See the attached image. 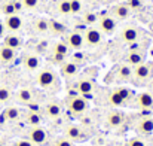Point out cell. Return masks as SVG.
<instances>
[{"label":"cell","mask_w":153,"mask_h":146,"mask_svg":"<svg viewBox=\"0 0 153 146\" xmlns=\"http://www.w3.org/2000/svg\"><path fill=\"white\" fill-rule=\"evenodd\" d=\"M64 137L68 139V140H71L73 143H76V142H83V140H86V139H88V133H86L85 128L80 127V125L68 124V125H65V128H64Z\"/></svg>","instance_id":"1"},{"label":"cell","mask_w":153,"mask_h":146,"mask_svg":"<svg viewBox=\"0 0 153 146\" xmlns=\"http://www.w3.org/2000/svg\"><path fill=\"white\" fill-rule=\"evenodd\" d=\"M97 27L102 34H113L117 28V21L110 13H102V15H98Z\"/></svg>","instance_id":"2"},{"label":"cell","mask_w":153,"mask_h":146,"mask_svg":"<svg viewBox=\"0 0 153 146\" xmlns=\"http://www.w3.org/2000/svg\"><path fill=\"white\" fill-rule=\"evenodd\" d=\"M68 48L71 51H80V49L85 46V39H83V31H77V30H73V31H68L64 34V39H62Z\"/></svg>","instance_id":"3"},{"label":"cell","mask_w":153,"mask_h":146,"mask_svg":"<svg viewBox=\"0 0 153 146\" xmlns=\"http://www.w3.org/2000/svg\"><path fill=\"white\" fill-rule=\"evenodd\" d=\"M83 39H85V45H88L91 48H95L102 42V33L95 25L86 27L85 31H83Z\"/></svg>","instance_id":"4"},{"label":"cell","mask_w":153,"mask_h":146,"mask_svg":"<svg viewBox=\"0 0 153 146\" xmlns=\"http://www.w3.org/2000/svg\"><path fill=\"white\" fill-rule=\"evenodd\" d=\"M68 109L74 115H83L88 110V100L83 96H73L68 98Z\"/></svg>","instance_id":"5"},{"label":"cell","mask_w":153,"mask_h":146,"mask_svg":"<svg viewBox=\"0 0 153 146\" xmlns=\"http://www.w3.org/2000/svg\"><path fill=\"white\" fill-rule=\"evenodd\" d=\"M36 81H37L39 87H42V88H51L56 82V76H55L53 70H51V69H42L37 73Z\"/></svg>","instance_id":"6"},{"label":"cell","mask_w":153,"mask_h":146,"mask_svg":"<svg viewBox=\"0 0 153 146\" xmlns=\"http://www.w3.org/2000/svg\"><path fill=\"white\" fill-rule=\"evenodd\" d=\"M28 140L33 145H43L48 140V131L40 125V127H31L28 131Z\"/></svg>","instance_id":"7"},{"label":"cell","mask_w":153,"mask_h":146,"mask_svg":"<svg viewBox=\"0 0 153 146\" xmlns=\"http://www.w3.org/2000/svg\"><path fill=\"white\" fill-rule=\"evenodd\" d=\"M110 15L116 19V21H123L131 15V7L126 3H117L113 4L110 7Z\"/></svg>","instance_id":"8"},{"label":"cell","mask_w":153,"mask_h":146,"mask_svg":"<svg viewBox=\"0 0 153 146\" xmlns=\"http://www.w3.org/2000/svg\"><path fill=\"white\" fill-rule=\"evenodd\" d=\"M150 76H152V69H150L149 64L143 63V64H138V66L132 67V78H134L137 82H144V81H147Z\"/></svg>","instance_id":"9"},{"label":"cell","mask_w":153,"mask_h":146,"mask_svg":"<svg viewBox=\"0 0 153 146\" xmlns=\"http://www.w3.org/2000/svg\"><path fill=\"white\" fill-rule=\"evenodd\" d=\"M74 90L79 96H83V97H88L94 93V82L88 78H82L76 82L74 85Z\"/></svg>","instance_id":"10"},{"label":"cell","mask_w":153,"mask_h":146,"mask_svg":"<svg viewBox=\"0 0 153 146\" xmlns=\"http://www.w3.org/2000/svg\"><path fill=\"white\" fill-rule=\"evenodd\" d=\"M79 69H80V66H77L74 61L65 60V61L59 66V73H61L65 79H71V78H74V76L79 73Z\"/></svg>","instance_id":"11"},{"label":"cell","mask_w":153,"mask_h":146,"mask_svg":"<svg viewBox=\"0 0 153 146\" xmlns=\"http://www.w3.org/2000/svg\"><path fill=\"white\" fill-rule=\"evenodd\" d=\"M140 37V31L137 27L134 25H126L122 28L120 31V39L125 42V43H135Z\"/></svg>","instance_id":"12"},{"label":"cell","mask_w":153,"mask_h":146,"mask_svg":"<svg viewBox=\"0 0 153 146\" xmlns=\"http://www.w3.org/2000/svg\"><path fill=\"white\" fill-rule=\"evenodd\" d=\"M144 60H146V55H144V52L140 51V49H132V51H129V52L125 55V64H128V66H131V67H135V66H138V64H143Z\"/></svg>","instance_id":"13"},{"label":"cell","mask_w":153,"mask_h":146,"mask_svg":"<svg viewBox=\"0 0 153 146\" xmlns=\"http://www.w3.org/2000/svg\"><path fill=\"white\" fill-rule=\"evenodd\" d=\"M3 22H4L6 30L10 31V33H16V31H19V30L22 28V18H21L18 13H15V15H7Z\"/></svg>","instance_id":"14"},{"label":"cell","mask_w":153,"mask_h":146,"mask_svg":"<svg viewBox=\"0 0 153 146\" xmlns=\"http://www.w3.org/2000/svg\"><path fill=\"white\" fill-rule=\"evenodd\" d=\"M134 103L138 109L150 110V109H153V96L149 93H140L134 97Z\"/></svg>","instance_id":"15"},{"label":"cell","mask_w":153,"mask_h":146,"mask_svg":"<svg viewBox=\"0 0 153 146\" xmlns=\"http://www.w3.org/2000/svg\"><path fill=\"white\" fill-rule=\"evenodd\" d=\"M22 66L30 72H36L40 67V58L36 54H25L22 58Z\"/></svg>","instance_id":"16"},{"label":"cell","mask_w":153,"mask_h":146,"mask_svg":"<svg viewBox=\"0 0 153 146\" xmlns=\"http://www.w3.org/2000/svg\"><path fill=\"white\" fill-rule=\"evenodd\" d=\"M3 45L16 51V49H19L22 46V37H19L16 33H9V34H6L3 37Z\"/></svg>","instance_id":"17"},{"label":"cell","mask_w":153,"mask_h":146,"mask_svg":"<svg viewBox=\"0 0 153 146\" xmlns=\"http://www.w3.org/2000/svg\"><path fill=\"white\" fill-rule=\"evenodd\" d=\"M137 131H138L140 134H144V136L152 134L153 133V118H150V116L141 118V119L137 122Z\"/></svg>","instance_id":"18"},{"label":"cell","mask_w":153,"mask_h":146,"mask_svg":"<svg viewBox=\"0 0 153 146\" xmlns=\"http://www.w3.org/2000/svg\"><path fill=\"white\" fill-rule=\"evenodd\" d=\"M123 119H125V115H123L122 112H119V110H111V112H108V115H107V124H108V127H111V128L120 127V125L123 124Z\"/></svg>","instance_id":"19"},{"label":"cell","mask_w":153,"mask_h":146,"mask_svg":"<svg viewBox=\"0 0 153 146\" xmlns=\"http://www.w3.org/2000/svg\"><path fill=\"white\" fill-rule=\"evenodd\" d=\"M43 112L46 113L48 118L56 119V118L61 116V113H62V107H61V104H59L58 101H49V103L45 106Z\"/></svg>","instance_id":"20"},{"label":"cell","mask_w":153,"mask_h":146,"mask_svg":"<svg viewBox=\"0 0 153 146\" xmlns=\"http://www.w3.org/2000/svg\"><path fill=\"white\" fill-rule=\"evenodd\" d=\"M16 100L19 103H22V104H30L31 101H34V94L28 88H21L16 93Z\"/></svg>","instance_id":"21"},{"label":"cell","mask_w":153,"mask_h":146,"mask_svg":"<svg viewBox=\"0 0 153 146\" xmlns=\"http://www.w3.org/2000/svg\"><path fill=\"white\" fill-rule=\"evenodd\" d=\"M49 31H51L52 34H55V36H62V34L67 33V27L61 21L49 19Z\"/></svg>","instance_id":"22"},{"label":"cell","mask_w":153,"mask_h":146,"mask_svg":"<svg viewBox=\"0 0 153 146\" xmlns=\"http://www.w3.org/2000/svg\"><path fill=\"white\" fill-rule=\"evenodd\" d=\"M19 116H21V110H19L18 107H15V106L6 107V109L3 110V113H1L3 121H16Z\"/></svg>","instance_id":"23"},{"label":"cell","mask_w":153,"mask_h":146,"mask_svg":"<svg viewBox=\"0 0 153 146\" xmlns=\"http://www.w3.org/2000/svg\"><path fill=\"white\" fill-rule=\"evenodd\" d=\"M70 51L68 45L64 42V40H56L53 45H52V54H56V55H62V57H68L70 55Z\"/></svg>","instance_id":"24"},{"label":"cell","mask_w":153,"mask_h":146,"mask_svg":"<svg viewBox=\"0 0 153 146\" xmlns=\"http://www.w3.org/2000/svg\"><path fill=\"white\" fill-rule=\"evenodd\" d=\"M15 57H16V52H15L13 49L7 48V46H4V45L0 46V61H1V63H4V64L12 63V61L15 60Z\"/></svg>","instance_id":"25"},{"label":"cell","mask_w":153,"mask_h":146,"mask_svg":"<svg viewBox=\"0 0 153 146\" xmlns=\"http://www.w3.org/2000/svg\"><path fill=\"white\" fill-rule=\"evenodd\" d=\"M27 119V124L30 127H40L42 125V115L39 112H34V110H30L25 116Z\"/></svg>","instance_id":"26"},{"label":"cell","mask_w":153,"mask_h":146,"mask_svg":"<svg viewBox=\"0 0 153 146\" xmlns=\"http://www.w3.org/2000/svg\"><path fill=\"white\" fill-rule=\"evenodd\" d=\"M34 30L40 34L49 33V19L48 18H37L34 21Z\"/></svg>","instance_id":"27"},{"label":"cell","mask_w":153,"mask_h":146,"mask_svg":"<svg viewBox=\"0 0 153 146\" xmlns=\"http://www.w3.org/2000/svg\"><path fill=\"white\" fill-rule=\"evenodd\" d=\"M117 78L120 81H129L132 78V67L128 64H122L117 69Z\"/></svg>","instance_id":"28"},{"label":"cell","mask_w":153,"mask_h":146,"mask_svg":"<svg viewBox=\"0 0 153 146\" xmlns=\"http://www.w3.org/2000/svg\"><path fill=\"white\" fill-rule=\"evenodd\" d=\"M55 10L59 15H71V9H70V0H58L55 4Z\"/></svg>","instance_id":"29"},{"label":"cell","mask_w":153,"mask_h":146,"mask_svg":"<svg viewBox=\"0 0 153 146\" xmlns=\"http://www.w3.org/2000/svg\"><path fill=\"white\" fill-rule=\"evenodd\" d=\"M108 103H110L111 106H114V107H120V106H123L126 101L123 100V97H122L116 90H113V91L108 94Z\"/></svg>","instance_id":"30"},{"label":"cell","mask_w":153,"mask_h":146,"mask_svg":"<svg viewBox=\"0 0 153 146\" xmlns=\"http://www.w3.org/2000/svg\"><path fill=\"white\" fill-rule=\"evenodd\" d=\"M82 21H83V24H85L86 27H92V25H95V24L98 22V15H97L95 12H86V13L83 15Z\"/></svg>","instance_id":"31"},{"label":"cell","mask_w":153,"mask_h":146,"mask_svg":"<svg viewBox=\"0 0 153 146\" xmlns=\"http://www.w3.org/2000/svg\"><path fill=\"white\" fill-rule=\"evenodd\" d=\"M1 13H4V16H7V15H15V13H18L16 12V9H15V4H13V0H10V1H6V3H3L1 4Z\"/></svg>","instance_id":"32"},{"label":"cell","mask_w":153,"mask_h":146,"mask_svg":"<svg viewBox=\"0 0 153 146\" xmlns=\"http://www.w3.org/2000/svg\"><path fill=\"white\" fill-rule=\"evenodd\" d=\"M116 91L123 97L125 101H128V100H132V98L135 97L134 96V91L132 90H128V88H125V87H119V88H116Z\"/></svg>","instance_id":"33"},{"label":"cell","mask_w":153,"mask_h":146,"mask_svg":"<svg viewBox=\"0 0 153 146\" xmlns=\"http://www.w3.org/2000/svg\"><path fill=\"white\" fill-rule=\"evenodd\" d=\"M70 9H71V15H77L82 12L83 4L80 0H70Z\"/></svg>","instance_id":"34"},{"label":"cell","mask_w":153,"mask_h":146,"mask_svg":"<svg viewBox=\"0 0 153 146\" xmlns=\"http://www.w3.org/2000/svg\"><path fill=\"white\" fill-rule=\"evenodd\" d=\"M12 97V93L6 87H0V103H7Z\"/></svg>","instance_id":"35"},{"label":"cell","mask_w":153,"mask_h":146,"mask_svg":"<svg viewBox=\"0 0 153 146\" xmlns=\"http://www.w3.org/2000/svg\"><path fill=\"white\" fill-rule=\"evenodd\" d=\"M21 3H22V7L28 10H33L39 6V0H21Z\"/></svg>","instance_id":"36"},{"label":"cell","mask_w":153,"mask_h":146,"mask_svg":"<svg viewBox=\"0 0 153 146\" xmlns=\"http://www.w3.org/2000/svg\"><path fill=\"white\" fill-rule=\"evenodd\" d=\"M71 61H74L77 66H82V64H85V55L82 52H74L71 55Z\"/></svg>","instance_id":"37"},{"label":"cell","mask_w":153,"mask_h":146,"mask_svg":"<svg viewBox=\"0 0 153 146\" xmlns=\"http://www.w3.org/2000/svg\"><path fill=\"white\" fill-rule=\"evenodd\" d=\"M53 146H74V143H73L71 140L65 139V137H61V139H56V140H55Z\"/></svg>","instance_id":"38"},{"label":"cell","mask_w":153,"mask_h":146,"mask_svg":"<svg viewBox=\"0 0 153 146\" xmlns=\"http://www.w3.org/2000/svg\"><path fill=\"white\" fill-rule=\"evenodd\" d=\"M126 146H146V143H144L143 139H140V137H134V139H131V140L126 143Z\"/></svg>","instance_id":"39"},{"label":"cell","mask_w":153,"mask_h":146,"mask_svg":"<svg viewBox=\"0 0 153 146\" xmlns=\"http://www.w3.org/2000/svg\"><path fill=\"white\" fill-rule=\"evenodd\" d=\"M13 146H34V145H33L30 140H18Z\"/></svg>","instance_id":"40"},{"label":"cell","mask_w":153,"mask_h":146,"mask_svg":"<svg viewBox=\"0 0 153 146\" xmlns=\"http://www.w3.org/2000/svg\"><path fill=\"white\" fill-rule=\"evenodd\" d=\"M6 36V27H4V22L0 21V39Z\"/></svg>","instance_id":"41"},{"label":"cell","mask_w":153,"mask_h":146,"mask_svg":"<svg viewBox=\"0 0 153 146\" xmlns=\"http://www.w3.org/2000/svg\"><path fill=\"white\" fill-rule=\"evenodd\" d=\"M0 64H1V61H0Z\"/></svg>","instance_id":"42"}]
</instances>
